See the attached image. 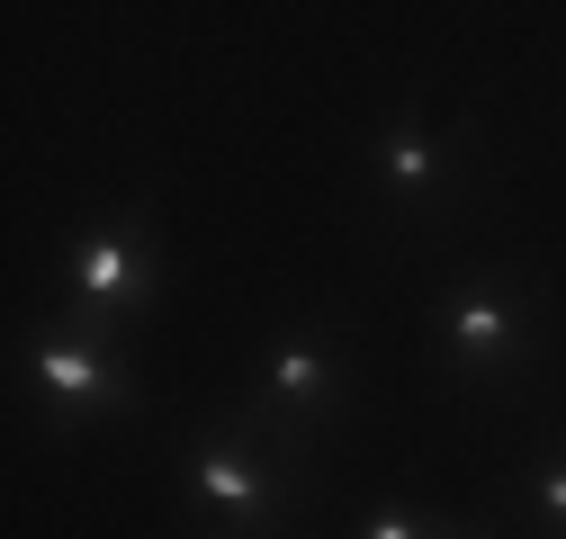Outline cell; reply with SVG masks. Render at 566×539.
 Segmentation results:
<instances>
[{"label": "cell", "instance_id": "1", "mask_svg": "<svg viewBox=\"0 0 566 539\" xmlns=\"http://www.w3.org/2000/svg\"><path fill=\"white\" fill-rule=\"evenodd\" d=\"M171 495H180V539H297V521L324 495V458L279 441L243 395H226L180 441Z\"/></svg>", "mask_w": 566, "mask_h": 539}, {"label": "cell", "instance_id": "2", "mask_svg": "<svg viewBox=\"0 0 566 539\" xmlns=\"http://www.w3.org/2000/svg\"><path fill=\"white\" fill-rule=\"evenodd\" d=\"M557 342V288L522 252H476L432 288V378L450 404H513Z\"/></svg>", "mask_w": 566, "mask_h": 539}, {"label": "cell", "instance_id": "3", "mask_svg": "<svg viewBox=\"0 0 566 539\" xmlns=\"http://www.w3.org/2000/svg\"><path fill=\"white\" fill-rule=\"evenodd\" d=\"M485 189V126L432 91L396 99L360 154V216L378 243H441Z\"/></svg>", "mask_w": 566, "mask_h": 539}, {"label": "cell", "instance_id": "4", "mask_svg": "<svg viewBox=\"0 0 566 539\" xmlns=\"http://www.w3.org/2000/svg\"><path fill=\"white\" fill-rule=\"evenodd\" d=\"M10 378H19V404L54 441H99L154 404L145 369H135V332H108V324L63 315V306H36L19 324Z\"/></svg>", "mask_w": 566, "mask_h": 539}, {"label": "cell", "instance_id": "5", "mask_svg": "<svg viewBox=\"0 0 566 539\" xmlns=\"http://www.w3.org/2000/svg\"><path fill=\"white\" fill-rule=\"evenodd\" d=\"M234 395L252 404L279 441L333 458V441L360 423V351H350L342 315H324V306L279 315L261 342H252V369H243Z\"/></svg>", "mask_w": 566, "mask_h": 539}, {"label": "cell", "instance_id": "6", "mask_svg": "<svg viewBox=\"0 0 566 539\" xmlns=\"http://www.w3.org/2000/svg\"><path fill=\"white\" fill-rule=\"evenodd\" d=\"M171 288V243L163 216L145 198H117V208H91L73 234H54V270H45V306L91 315L108 332H145L154 306Z\"/></svg>", "mask_w": 566, "mask_h": 539}, {"label": "cell", "instance_id": "7", "mask_svg": "<svg viewBox=\"0 0 566 539\" xmlns=\"http://www.w3.org/2000/svg\"><path fill=\"white\" fill-rule=\"evenodd\" d=\"M504 512L522 521V539H566V423L513 458V477H504Z\"/></svg>", "mask_w": 566, "mask_h": 539}, {"label": "cell", "instance_id": "8", "mask_svg": "<svg viewBox=\"0 0 566 539\" xmlns=\"http://www.w3.org/2000/svg\"><path fill=\"white\" fill-rule=\"evenodd\" d=\"M350 539H504V530L476 521V512H432V504H413V495H378Z\"/></svg>", "mask_w": 566, "mask_h": 539}]
</instances>
